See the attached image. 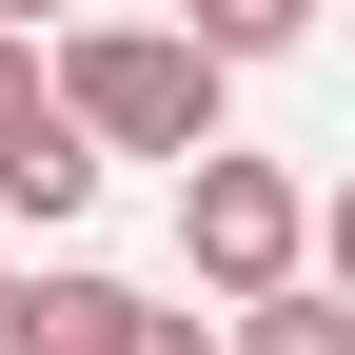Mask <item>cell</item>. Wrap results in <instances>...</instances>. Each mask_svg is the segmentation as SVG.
<instances>
[{"label": "cell", "instance_id": "6da1fadb", "mask_svg": "<svg viewBox=\"0 0 355 355\" xmlns=\"http://www.w3.org/2000/svg\"><path fill=\"white\" fill-rule=\"evenodd\" d=\"M40 99H60L79 158H217V99H237V79H217L178 20H79L60 60H40Z\"/></svg>", "mask_w": 355, "mask_h": 355}, {"label": "cell", "instance_id": "7a4b0ae2", "mask_svg": "<svg viewBox=\"0 0 355 355\" xmlns=\"http://www.w3.org/2000/svg\"><path fill=\"white\" fill-rule=\"evenodd\" d=\"M178 257H198L217 316H237V296H296V277H316V198L217 139V158H178Z\"/></svg>", "mask_w": 355, "mask_h": 355}, {"label": "cell", "instance_id": "3957f363", "mask_svg": "<svg viewBox=\"0 0 355 355\" xmlns=\"http://www.w3.org/2000/svg\"><path fill=\"white\" fill-rule=\"evenodd\" d=\"M20 355H217V316H178V296H139V277H79V257H60V277H20Z\"/></svg>", "mask_w": 355, "mask_h": 355}, {"label": "cell", "instance_id": "277c9868", "mask_svg": "<svg viewBox=\"0 0 355 355\" xmlns=\"http://www.w3.org/2000/svg\"><path fill=\"white\" fill-rule=\"evenodd\" d=\"M217 355H355V296H336V277H296V296H237V316H217Z\"/></svg>", "mask_w": 355, "mask_h": 355}, {"label": "cell", "instance_id": "5b68a950", "mask_svg": "<svg viewBox=\"0 0 355 355\" xmlns=\"http://www.w3.org/2000/svg\"><path fill=\"white\" fill-rule=\"evenodd\" d=\"M20 119H40V40L0 20V139H20Z\"/></svg>", "mask_w": 355, "mask_h": 355}, {"label": "cell", "instance_id": "8992f818", "mask_svg": "<svg viewBox=\"0 0 355 355\" xmlns=\"http://www.w3.org/2000/svg\"><path fill=\"white\" fill-rule=\"evenodd\" d=\"M20 336H40V316H20V257H0V355H20Z\"/></svg>", "mask_w": 355, "mask_h": 355}]
</instances>
